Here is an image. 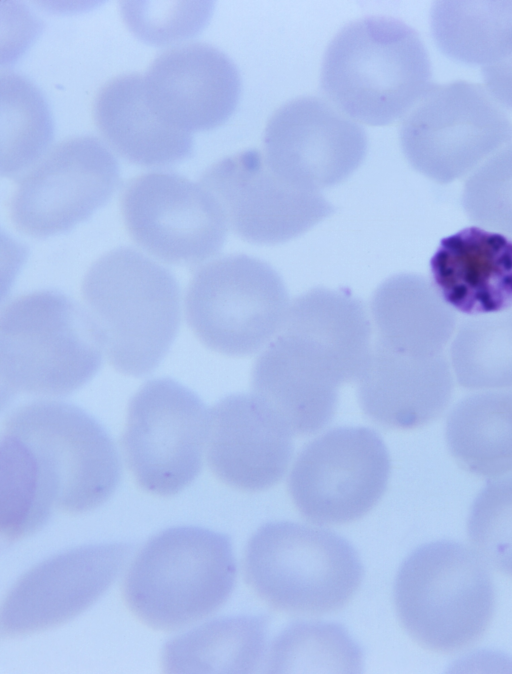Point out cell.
I'll list each match as a JSON object with an SVG mask.
<instances>
[{
    "label": "cell",
    "mask_w": 512,
    "mask_h": 674,
    "mask_svg": "<svg viewBox=\"0 0 512 674\" xmlns=\"http://www.w3.org/2000/svg\"><path fill=\"white\" fill-rule=\"evenodd\" d=\"M364 304L347 290L313 288L290 303L284 323L257 358L253 395L296 435L332 420L339 387L358 380L371 351Z\"/></svg>",
    "instance_id": "obj_1"
},
{
    "label": "cell",
    "mask_w": 512,
    "mask_h": 674,
    "mask_svg": "<svg viewBox=\"0 0 512 674\" xmlns=\"http://www.w3.org/2000/svg\"><path fill=\"white\" fill-rule=\"evenodd\" d=\"M81 292L114 369L135 377L153 371L180 326L173 274L133 248L118 247L93 262Z\"/></svg>",
    "instance_id": "obj_2"
},
{
    "label": "cell",
    "mask_w": 512,
    "mask_h": 674,
    "mask_svg": "<svg viewBox=\"0 0 512 674\" xmlns=\"http://www.w3.org/2000/svg\"><path fill=\"white\" fill-rule=\"evenodd\" d=\"M431 63L418 33L404 22L366 17L343 27L324 54L321 86L345 115L383 126L427 91Z\"/></svg>",
    "instance_id": "obj_3"
},
{
    "label": "cell",
    "mask_w": 512,
    "mask_h": 674,
    "mask_svg": "<svg viewBox=\"0 0 512 674\" xmlns=\"http://www.w3.org/2000/svg\"><path fill=\"white\" fill-rule=\"evenodd\" d=\"M103 340L87 309L57 290L19 295L0 315L3 398L65 396L99 371Z\"/></svg>",
    "instance_id": "obj_4"
},
{
    "label": "cell",
    "mask_w": 512,
    "mask_h": 674,
    "mask_svg": "<svg viewBox=\"0 0 512 674\" xmlns=\"http://www.w3.org/2000/svg\"><path fill=\"white\" fill-rule=\"evenodd\" d=\"M236 563L230 538L196 526L159 532L125 575L129 611L157 631H176L217 611L231 595Z\"/></svg>",
    "instance_id": "obj_5"
},
{
    "label": "cell",
    "mask_w": 512,
    "mask_h": 674,
    "mask_svg": "<svg viewBox=\"0 0 512 674\" xmlns=\"http://www.w3.org/2000/svg\"><path fill=\"white\" fill-rule=\"evenodd\" d=\"M393 597L407 634L423 648L440 653L479 640L495 607L486 563L476 551L448 540L424 544L406 557Z\"/></svg>",
    "instance_id": "obj_6"
},
{
    "label": "cell",
    "mask_w": 512,
    "mask_h": 674,
    "mask_svg": "<svg viewBox=\"0 0 512 674\" xmlns=\"http://www.w3.org/2000/svg\"><path fill=\"white\" fill-rule=\"evenodd\" d=\"M243 569L246 583L263 602L298 616L342 609L363 579L361 559L349 541L289 521L257 529L246 545Z\"/></svg>",
    "instance_id": "obj_7"
},
{
    "label": "cell",
    "mask_w": 512,
    "mask_h": 674,
    "mask_svg": "<svg viewBox=\"0 0 512 674\" xmlns=\"http://www.w3.org/2000/svg\"><path fill=\"white\" fill-rule=\"evenodd\" d=\"M3 431L29 447L55 508L65 513L96 509L119 484L121 463L112 439L75 405L58 401L21 405L7 416Z\"/></svg>",
    "instance_id": "obj_8"
},
{
    "label": "cell",
    "mask_w": 512,
    "mask_h": 674,
    "mask_svg": "<svg viewBox=\"0 0 512 674\" xmlns=\"http://www.w3.org/2000/svg\"><path fill=\"white\" fill-rule=\"evenodd\" d=\"M290 306L286 286L267 262L245 254L217 258L195 271L186 320L209 349L228 356L257 353L281 329Z\"/></svg>",
    "instance_id": "obj_9"
},
{
    "label": "cell",
    "mask_w": 512,
    "mask_h": 674,
    "mask_svg": "<svg viewBox=\"0 0 512 674\" xmlns=\"http://www.w3.org/2000/svg\"><path fill=\"white\" fill-rule=\"evenodd\" d=\"M512 140V122L482 86L467 81L430 85L407 112L400 143L411 166L450 183Z\"/></svg>",
    "instance_id": "obj_10"
},
{
    "label": "cell",
    "mask_w": 512,
    "mask_h": 674,
    "mask_svg": "<svg viewBox=\"0 0 512 674\" xmlns=\"http://www.w3.org/2000/svg\"><path fill=\"white\" fill-rule=\"evenodd\" d=\"M210 411L190 389L169 378L147 381L130 399L122 450L144 491L174 496L202 468Z\"/></svg>",
    "instance_id": "obj_11"
},
{
    "label": "cell",
    "mask_w": 512,
    "mask_h": 674,
    "mask_svg": "<svg viewBox=\"0 0 512 674\" xmlns=\"http://www.w3.org/2000/svg\"><path fill=\"white\" fill-rule=\"evenodd\" d=\"M391 471L387 447L366 427L332 429L307 444L288 478L291 499L308 521L341 525L370 512Z\"/></svg>",
    "instance_id": "obj_12"
},
{
    "label": "cell",
    "mask_w": 512,
    "mask_h": 674,
    "mask_svg": "<svg viewBox=\"0 0 512 674\" xmlns=\"http://www.w3.org/2000/svg\"><path fill=\"white\" fill-rule=\"evenodd\" d=\"M118 185V162L101 140L68 138L19 178L9 202L10 219L31 237L62 234L104 206Z\"/></svg>",
    "instance_id": "obj_13"
},
{
    "label": "cell",
    "mask_w": 512,
    "mask_h": 674,
    "mask_svg": "<svg viewBox=\"0 0 512 674\" xmlns=\"http://www.w3.org/2000/svg\"><path fill=\"white\" fill-rule=\"evenodd\" d=\"M132 240L170 264H198L222 248L228 225L215 198L200 183L174 172L132 178L120 199Z\"/></svg>",
    "instance_id": "obj_14"
},
{
    "label": "cell",
    "mask_w": 512,
    "mask_h": 674,
    "mask_svg": "<svg viewBox=\"0 0 512 674\" xmlns=\"http://www.w3.org/2000/svg\"><path fill=\"white\" fill-rule=\"evenodd\" d=\"M199 183L217 201L228 227L250 243L289 241L334 210L319 191L299 188L279 176L256 149L217 161Z\"/></svg>",
    "instance_id": "obj_15"
},
{
    "label": "cell",
    "mask_w": 512,
    "mask_h": 674,
    "mask_svg": "<svg viewBox=\"0 0 512 674\" xmlns=\"http://www.w3.org/2000/svg\"><path fill=\"white\" fill-rule=\"evenodd\" d=\"M132 549L120 542L86 545L32 567L3 599L1 637L18 638L55 628L86 611L117 579Z\"/></svg>",
    "instance_id": "obj_16"
},
{
    "label": "cell",
    "mask_w": 512,
    "mask_h": 674,
    "mask_svg": "<svg viewBox=\"0 0 512 674\" xmlns=\"http://www.w3.org/2000/svg\"><path fill=\"white\" fill-rule=\"evenodd\" d=\"M367 152L364 129L316 97L282 105L264 133V155L287 182L319 191L346 180Z\"/></svg>",
    "instance_id": "obj_17"
},
{
    "label": "cell",
    "mask_w": 512,
    "mask_h": 674,
    "mask_svg": "<svg viewBox=\"0 0 512 674\" xmlns=\"http://www.w3.org/2000/svg\"><path fill=\"white\" fill-rule=\"evenodd\" d=\"M143 86L152 110L190 133L214 129L230 118L239 102L241 78L222 51L192 42L159 54L143 76Z\"/></svg>",
    "instance_id": "obj_18"
},
{
    "label": "cell",
    "mask_w": 512,
    "mask_h": 674,
    "mask_svg": "<svg viewBox=\"0 0 512 674\" xmlns=\"http://www.w3.org/2000/svg\"><path fill=\"white\" fill-rule=\"evenodd\" d=\"M293 432L255 395L235 394L210 410L207 462L224 484L258 492L277 484L293 454Z\"/></svg>",
    "instance_id": "obj_19"
},
{
    "label": "cell",
    "mask_w": 512,
    "mask_h": 674,
    "mask_svg": "<svg viewBox=\"0 0 512 674\" xmlns=\"http://www.w3.org/2000/svg\"><path fill=\"white\" fill-rule=\"evenodd\" d=\"M364 413L387 428L426 425L446 409L453 379L443 354L415 357L374 344L358 380Z\"/></svg>",
    "instance_id": "obj_20"
},
{
    "label": "cell",
    "mask_w": 512,
    "mask_h": 674,
    "mask_svg": "<svg viewBox=\"0 0 512 674\" xmlns=\"http://www.w3.org/2000/svg\"><path fill=\"white\" fill-rule=\"evenodd\" d=\"M433 285L452 308L468 315L512 307V239L480 227L444 238L430 261Z\"/></svg>",
    "instance_id": "obj_21"
},
{
    "label": "cell",
    "mask_w": 512,
    "mask_h": 674,
    "mask_svg": "<svg viewBox=\"0 0 512 674\" xmlns=\"http://www.w3.org/2000/svg\"><path fill=\"white\" fill-rule=\"evenodd\" d=\"M92 114L105 141L131 163L167 166L192 155V135L169 125L152 110L138 73L107 81L95 96Z\"/></svg>",
    "instance_id": "obj_22"
},
{
    "label": "cell",
    "mask_w": 512,
    "mask_h": 674,
    "mask_svg": "<svg viewBox=\"0 0 512 674\" xmlns=\"http://www.w3.org/2000/svg\"><path fill=\"white\" fill-rule=\"evenodd\" d=\"M375 344L391 351L431 357L443 354L456 325L452 308L424 277L402 273L386 279L373 294Z\"/></svg>",
    "instance_id": "obj_23"
},
{
    "label": "cell",
    "mask_w": 512,
    "mask_h": 674,
    "mask_svg": "<svg viewBox=\"0 0 512 674\" xmlns=\"http://www.w3.org/2000/svg\"><path fill=\"white\" fill-rule=\"evenodd\" d=\"M265 616H232L206 622L162 648L165 673H250L266 650Z\"/></svg>",
    "instance_id": "obj_24"
},
{
    "label": "cell",
    "mask_w": 512,
    "mask_h": 674,
    "mask_svg": "<svg viewBox=\"0 0 512 674\" xmlns=\"http://www.w3.org/2000/svg\"><path fill=\"white\" fill-rule=\"evenodd\" d=\"M445 438L456 462L477 476L512 473V391L461 400L446 421Z\"/></svg>",
    "instance_id": "obj_25"
},
{
    "label": "cell",
    "mask_w": 512,
    "mask_h": 674,
    "mask_svg": "<svg viewBox=\"0 0 512 674\" xmlns=\"http://www.w3.org/2000/svg\"><path fill=\"white\" fill-rule=\"evenodd\" d=\"M431 30L450 59L482 68L495 64L512 54V1H437Z\"/></svg>",
    "instance_id": "obj_26"
},
{
    "label": "cell",
    "mask_w": 512,
    "mask_h": 674,
    "mask_svg": "<svg viewBox=\"0 0 512 674\" xmlns=\"http://www.w3.org/2000/svg\"><path fill=\"white\" fill-rule=\"evenodd\" d=\"M1 175L31 168L53 139V119L41 91L26 77L1 73Z\"/></svg>",
    "instance_id": "obj_27"
},
{
    "label": "cell",
    "mask_w": 512,
    "mask_h": 674,
    "mask_svg": "<svg viewBox=\"0 0 512 674\" xmlns=\"http://www.w3.org/2000/svg\"><path fill=\"white\" fill-rule=\"evenodd\" d=\"M0 452V534L10 544L43 528L55 507L29 447L2 430Z\"/></svg>",
    "instance_id": "obj_28"
},
{
    "label": "cell",
    "mask_w": 512,
    "mask_h": 674,
    "mask_svg": "<svg viewBox=\"0 0 512 674\" xmlns=\"http://www.w3.org/2000/svg\"><path fill=\"white\" fill-rule=\"evenodd\" d=\"M363 653L346 629L332 622H299L272 642L265 672L358 673Z\"/></svg>",
    "instance_id": "obj_29"
},
{
    "label": "cell",
    "mask_w": 512,
    "mask_h": 674,
    "mask_svg": "<svg viewBox=\"0 0 512 674\" xmlns=\"http://www.w3.org/2000/svg\"><path fill=\"white\" fill-rule=\"evenodd\" d=\"M451 362L467 389L512 388V308L463 323L451 346Z\"/></svg>",
    "instance_id": "obj_30"
},
{
    "label": "cell",
    "mask_w": 512,
    "mask_h": 674,
    "mask_svg": "<svg viewBox=\"0 0 512 674\" xmlns=\"http://www.w3.org/2000/svg\"><path fill=\"white\" fill-rule=\"evenodd\" d=\"M467 531L483 561L512 577V477L482 489L471 507Z\"/></svg>",
    "instance_id": "obj_31"
},
{
    "label": "cell",
    "mask_w": 512,
    "mask_h": 674,
    "mask_svg": "<svg viewBox=\"0 0 512 674\" xmlns=\"http://www.w3.org/2000/svg\"><path fill=\"white\" fill-rule=\"evenodd\" d=\"M210 2L126 1L120 3L128 29L141 41L169 45L196 35L207 24Z\"/></svg>",
    "instance_id": "obj_32"
},
{
    "label": "cell",
    "mask_w": 512,
    "mask_h": 674,
    "mask_svg": "<svg viewBox=\"0 0 512 674\" xmlns=\"http://www.w3.org/2000/svg\"><path fill=\"white\" fill-rule=\"evenodd\" d=\"M462 205L473 222L512 236V145L494 154L468 178Z\"/></svg>",
    "instance_id": "obj_33"
},
{
    "label": "cell",
    "mask_w": 512,
    "mask_h": 674,
    "mask_svg": "<svg viewBox=\"0 0 512 674\" xmlns=\"http://www.w3.org/2000/svg\"><path fill=\"white\" fill-rule=\"evenodd\" d=\"M481 70L487 92L497 103L512 110V54Z\"/></svg>",
    "instance_id": "obj_34"
}]
</instances>
